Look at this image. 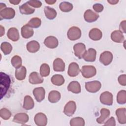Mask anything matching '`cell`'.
I'll list each match as a JSON object with an SVG mask.
<instances>
[{
  "label": "cell",
  "mask_w": 126,
  "mask_h": 126,
  "mask_svg": "<svg viewBox=\"0 0 126 126\" xmlns=\"http://www.w3.org/2000/svg\"><path fill=\"white\" fill-rule=\"evenodd\" d=\"M11 83L9 76L3 73L0 72V98L4 96L8 90Z\"/></svg>",
  "instance_id": "6da1fadb"
},
{
  "label": "cell",
  "mask_w": 126,
  "mask_h": 126,
  "mask_svg": "<svg viewBox=\"0 0 126 126\" xmlns=\"http://www.w3.org/2000/svg\"><path fill=\"white\" fill-rule=\"evenodd\" d=\"M82 76L86 78H90L94 77L96 73V70L93 65H84L80 70Z\"/></svg>",
  "instance_id": "7a4b0ae2"
},
{
  "label": "cell",
  "mask_w": 126,
  "mask_h": 126,
  "mask_svg": "<svg viewBox=\"0 0 126 126\" xmlns=\"http://www.w3.org/2000/svg\"><path fill=\"white\" fill-rule=\"evenodd\" d=\"M85 85L86 90L92 93L97 92L101 87V83L97 80L86 82Z\"/></svg>",
  "instance_id": "3957f363"
},
{
  "label": "cell",
  "mask_w": 126,
  "mask_h": 126,
  "mask_svg": "<svg viewBox=\"0 0 126 126\" xmlns=\"http://www.w3.org/2000/svg\"><path fill=\"white\" fill-rule=\"evenodd\" d=\"M68 39L70 40H76L80 38L81 36V30L75 26H73L69 28L67 33Z\"/></svg>",
  "instance_id": "277c9868"
},
{
  "label": "cell",
  "mask_w": 126,
  "mask_h": 126,
  "mask_svg": "<svg viewBox=\"0 0 126 126\" xmlns=\"http://www.w3.org/2000/svg\"><path fill=\"white\" fill-rule=\"evenodd\" d=\"M113 94L109 92H104L100 95V101L101 103L106 105H112L113 104Z\"/></svg>",
  "instance_id": "5b68a950"
},
{
  "label": "cell",
  "mask_w": 126,
  "mask_h": 126,
  "mask_svg": "<svg viewBox=\"0 0 126 126\" xmlns=\"http://www.w3.org/2000/svg\"><path fill=\"white\" fill-rule=\"evenodd\" d=\"M15 15V11L11 7H6L2 10L0 11V20L11 19L14 17Z\"/></svg>",
  "instance_id": "8992f818"
},
{
  "label": "cell",
  "mask_w": 126,
  "mask_h": 126,
  "mask_svg": "<svg viewBox=\"0 0 126 126\" xmlns=\"http://www.w3.org/2000/svg\"><path fill=\"white\" fill-rule=\"evenodd\" d=\"M113 58V54L111 52L108 51H104L100 54L99 61L104 65H108L112 62Z\"/></svg>",
  "instance_id": "52a82bcc"
},
{
  "label": "cell",
  "mask_w": 126,
  "mask_h": 126,
  "mask_svg": "<svg viewBox=\"0 0 126 126\" xmlns=\"http://www.w3.org/2000/svg\"><path fill=\"white\" fill-rule=\"evenodd\" d=\"M76 109V105L75 101L70 100L65 104L63 109V113L65 115L70 117L75 113Z\"/></svg>",
  "instance_id": "ba28073f"
},
{
  "label": "cell",
  "mask_w": 126,
  "mask_h": 126,
  "mask_svg": "<svg viewBox=\"0 0 126 126\" xmlns=\"http://www.w3.org/2000/svg\"><path fill=\"white\" fill-rule=\"evenodd\" d=\"M73 50L75 55L81 59L86 51V48L85 45L83 43H78L74 45Z\"/></svg>",
  "instance_id": "9c48e42d"
},
{
  "label": "cell",
  "mask_w": 126,
  "mask_h": 126,
  "mask_svg": "<svg viewBox=\"0 0 126 126\" xmlns=\"http://www.w3.org/2000/svg\"><path fill=\"white\" fill-rule=\"evenodd\" d=\"M34 121L38 126H45L47 124V118L45 114L39 112L35 115Z\"/></svg>",
  "instance_id": "30bf717a"
},
{
  "label": "cell",
  "mask_w": 126,
  "mask_h": 126,
  "mask_svg": "<svg viewBox=\"0 0 126 126\" xmlns=\"http://www.w3.org/2000/svg\"><path fill=\"white\" fill-rule=\"evenodd\" d=\"M96 51L94 48H89L83 56L82 58L86 62H93L96 59Z\"/></svg>",
  "instance_id": "8fae6325"
},
{
  "label": "cell",
  "mask_w": 126,
  "mask_h": 126,
  "mask_svg": "<svg viewBox=\"0 0 126 126\" xmlns=\"http://www.w3.org/2000/svg\"><path fill=\"white\" fill-rule=\"evenodd\" d=\"M84 17L86 22L92 23L96 21L99 17V15L91 9H88L85 12Z\"/></svg>",
  "instance_id": "7c38bea8"
},
{
  "label": "cell",
  "mask_w": 126,
  "mask_h": 126,
  "mask_svg": "<svg viewBox=\"0 0 126 126\" xmlns=\"http://www.w3.org/2000/svg\"><path fill=\"white\" fill-rule=\"evenodd\" d=\"M44 43L47 47L50 49H54L58 46L59 41L55 36H49L45 39Z\"/></svg>",
  "instance_id": "4fadbf2b"
},
{
  "label": "cell",
  "mask_w": 126,
  "mask_h": 126,
  "mask_svg": "<svg viewBox=\"0 0 126 126\" xmlns=\"http://www.w3.org/2000/svg\"><path fill=\"white\" fill-rule=\"evenodd\" d=\"M43 79L37 72H32L30 73L29 77V82L32 84H38L43 83Z\"/></svg>",
  "instance_id": "5bb4252c"
},
{
  "label": "cell",
  "mask_w": 126,
  "mask_h": 126,
  "mask_svg": "<svg viewBox=\"0 0 126 126\" xmlns=\"http://www.w3.org/2000/svg\"><path fill=\"white\" fill-rule=\"evenodd\" d=\"M33 94L37 101L40 102L45 98V91L43 87L35 88L33 90Z\"/></svg>",
  "instance_id": "9a60e30c"
},
{
  "label": "cell",
  "mask_w": 126,
  "mask_h": 126,
  "mask_svg": "<svg viewBox=\"0 0 126 126\" xmlns=\"http://www.w3.org/2000/svg\"><path fill=\"white\" fill-rule=\"evenodd\" d=\"M29 117L25 113H19L16 114L13 118V121L15 123L24 124L28 122Z\"/></svg>",
  "instance_id": "2e32d148"
},
{
  "label": "cell",
  "mask_w": 126,
  "mask_h": 126,
  "mask_svg": "<svg viewBox=\"0 0 126 126\" xmlns=\"http://www.w3.org/2000/svg\"><path fill=\"white\" fill-rule=\"evenodd\" d=\"M80 71L78 64L75 62H72L69 64L67 73L70 77H75L78 75Z\"/></svg>",
  "instance_id": "e0dca14e"
},
{
  "label": "cell",
  "mask_w": 126,
  "mask_h": 126,
  "mask_svg": "<svg viewBox=\"0 0 126 126\" xmlns=\"http://www.w3.org/2000/svg\"><path fill=\"white\" fill-rule=\"evenodd\" d=\"M116 115L118 122L121 124L126 123V109L125 108H119L116 111Z\"/></svg>",
  "instance_id": "ac0fdd59"
},
{
  "label": "cell",
  "mask_w": 126,
  "mask_h": 126,
  "mask_svg": "<svg viewBox=\"0 0 126 126\" xmlns=\"http://www.w3.org/2000/svg\"><path fill=\"white\" fill-rule=\"evenodd\" d=\"M53 69L57 72H62L64 70L65 63L62 59L58 58L54 61Z\"/></svg>",
  "instance_id": "d6986e66"
},
{
  "label": "cell",
  "mask_w": 126,
  "mask_h": 126,
  "mask_svg": "<svg viewBox=\"0 0 126 126\" xmlns=\"http://www.w3.org/2000/svg\"><path fill=\"white\" fill-rule=\"evenodd\" d=\"M7 37L13 41H17L19 39V31L16 28H10L7 32Z\"/></svg>",
  "instance_id": "ffe728a7"
},
{
  "label": "cell",
  "mask_w": 126,
  "mask_h": 126,
  "mask_svg": "<svg viewBox=\"0 0 126 126\" xmlns=\"http://www.w3.org/2000/svg\"><path fill=\"white\" fill-rule=\"evenodd\" d=\"M111 38L112 41L117 43H122L125 40V37L120 30L113 31L111 34Z\"/></svg>",
  "instance_id": "44dd1931"
},
{
  "label": "cell",
  "mask_w": 126,
  "mask_h": 126,
  "mask_svg": "<svg viewBox=\"0 0 126 126\" xmlns=\"http://www.w3.org/2000/svg\"><path fill=\"white\" fill-rule=\"evenodd\" d=\"M89 36L91 39L97 41L100 40L102 36L101 31L97 28H94L90 30L89 33Z\"/></svg>",
  "instance_id": "7402d4cb"
},
{
  "label": "cell",
  "mask_w": 126,
  "mask_h": 126,
  "mask_svg": "<svg viewBox=\"0 0 126 126\" xmlns=\"http://www.w3.org/2000/svg\"><path fill=\"white\" fill-rule=\"evenodd\" d=\"M33 30L32 28L29 27L27 24L23 26L21 28V35L24 38H29L33 35Z\"/></svg>",
  "instance_id": "603a6c76"
},
{
  "label": "cell",
  "mask_w": 126,
  "mask_h": 126,
  "mask_svg": "<svg viewBox=\"0 0 126 126\" xmlns=\"http://www.w3.org/2000/svg\"><path fill=\"white\" fill-rule=\"evenodd\" d=\"M100 116L96 119V122L98 124H102L104 123L105 121L109 117L110 112L109 109L103 108L100 110Z\"/></svg>",
  "instance_id": "cb8c5ba5"
},
{
  "label": "cell",
  "mask_w": 126,
  "mask_h": 126,
  "mask_svg": "<svg viewBox=\"0 0 126 126\" xmlns=\"http://www.w3.org/2000/svg\"><path fill=\"white\" fill-rule=\"evenodd\" d=\"M26 47L28 51L33 53L37 52L39 50L40 45L37 41L32 40L27 44Z\"/></svg>",
  "instance_id": "d4e9b609"
},
{
  "label": "cell",
  "mask_w": 126,
  "mask_h": 126,
  "mask_svg": "<svg viewBox=\"0 0 126 126\" xmlns=\"http://www.w3.org/2000/svg\"><path fill=\"white\" fill-rule=\"evenodd\" d=\"M67 89L69 92L74 94H79L81 92V86L79 83L76 81H71L67 86Z\"/></svg>",
  "instance_id": "484cf974"
},
{
  "label": "cell",
  "mask_w": 126,
  "mask_h": 126,
  "mask_svg": "<svg viewBox=\"0 0 126 126\" xmlns=\"http://www.w3.org/2000/svg\"><path fill=\"white\" fill-rule=\"evenodd\" d=\"M27 73V69L25 66H21L18 68H16L15 72L16 78L19 81H22L25 79Z\"/></svg>",
  "instance_id": "4316f807"
},
{
  "label": "cell",
  "mask_w": 126,
  "mask_h": 126,
  "mask_svg": "<svg viewBox=\"0 0 126 126\" xmlns=\"http://www.w3.org/2000/svg\"><path fill=\"white\" fill-rule=\"evenodd\" d=\"M19 10L21 14L26 15L32 14L35 11L34 9L31 7L27 2L19 6Z\"/></svg>",
  "instance_id": "83f0119b"
},
{
  "label": "cell",
  "mask_w": 126,
  "mask_h": 126,
  "mask_svg": "<svg viewBox=\"0 0 126 126\" xmlns=\"http://www.w3.org/2000/svg\"><path fill=\"white\" fill-rule=\"evenodd\" d=\"M34 102L32 97L30 95H26L24 97L23 107L26 110H31L34 107Z\"/></svg>",
  "instance_id": "f1b7e54d"
},
{
  "label": "cell",
  "mask_w": 126,
  "mask_h": 126,
  "mask_svg": "<svg viewBox=\"0 0 126 126\" xmlns=\"http://www.w3.org/2000/svg\"><path fill=\"white\" fill-rule=\"evenodd\" d=\"M61 98V94L57 91H51L48 95V100L51 103H57Z\"/></svg>",
  "instance_id": "f546056e"
},
{
  "label": "cell",
  "mask_w": 126,
  "mask_h": 126,
  "mask_svg": "<svg viewBox=\"0 0 126 126\" xmlns=\"http://www.w3.org/2000/svg\"><path fill=\"white\" fill-rule=\"evenodd\" d=\"M44 11L46 18L49 20L55 19L57 16V12L56 10L49 6H45Z\"/></svg>",
  "instance_id": "4dcf8cb0"
},
{
  "label": "cell",
  "mask_w": 126,
  "mask_h": 126,
  "mask_svg": "<svg viewBox=\"0 0 126 126\" xmlns=\"http://www.w3.org/2000/svg\"><path fill=\"white\" fill-rule=\"evenodd\" d=\"M51 81L53 84L56 86H61L63 85L64 83V79L61 74H55L53 75L51 79Z\"/></svg>",
  "instance_id": "1f68e13d"
},
{
  "label": "cell",
  "mask_w": 126,
  "mask_h": 126,
  "mask_svg": "<svg viewBox=\"0 0 126 126\" xmlns=\"http://www.w3.org/2000/svg\"><path fill=\"white\" fill-rule=\"evenodd\" d=\"M73 5L67 1L62 2L59 5L60 10L63 12H68L73 9Z\"/></svg>",
  "instance_id": "d6a6232c"
},
{
  "label": "cell",
  "mask_w": 126,
  "mask_h": 126,
  "mask_svg": "<svg viewBox=\"0 0 126 126\" xmlns=\"http://www.w3.org/2000/svg\"><path fill=\"white\" fill-rule=\"evenodd\" d=\"M0 49L4 55L9 54L12 50V46L7 42H3L0 45Z\"/></svg>",
  "instance_id": "836d02e7"
},
{
  "label": "cell",
  "mask_w": 126,
  "mask_h": 126,
  "mask_svg": "<svg viewBox=\"0 0 126 126\" xmlns=\"http://www.w3.org/2000/svg\"><path fill=\"white\" fill-rule=\"evenodd\" d=\"M70 125L71 126H84L85 121L82 117H75L70 120Z\"/></svg>",
  "instance_id": "e575fe53"
},
{
  "label": "cell",
  "mask_w": 126,
  "mask_h": 126,
  "mask_svg": "<svg viewBox=\"0 0 126 126\" xmlns=\"http://www.w3.org/2000/svg\"><path fill=\"white\" fill-rule=\"evenodd\" d=\"M41 24V19L38 17H34L32 18L27 25L32 28H38Z\"/></svg>",
  "instance_id": "d590c367"
},
{
  "label": "cell",
  "mask_w": 126,
  "mask_h": 126,
  "mask_svg": "<svg viewBox=\"0 0 126 126\" xmlns=\"http://www.w3.org/2000/svg\"><path fill=\"white\" fill-rule=\"evenodd\" d=\"M117 101L120 104H124L126 102V92L125 90H121L117 95Z\"/></svg>",
  "instance_id": "8d00e7d4"
},
{
  "label": "cell",
  "mask_w": 126,
  "mask_h": 126,
  "mask_svg": "<svg viewBox=\"0 0 126 126\" xmlns=\"http://www.w3.org/2000/svg\"><path fill=\"white\" fill-rule=\"evenodd\" d=\"M11 63L14 67H15V68H18L22 66V59L20 56L18 55H15L12 58L11 60Z\"/></svg>",
  "instance_id": "74e56055"
},
{
  "label": "cell",
  "mask_w": 126,
  "mask_h": 126,
  "mask_svg": "<svg viewBox=\"0 0 126 126\" xmlns=\"http://www.w3.org/2000/svg\"><path fill=\"white\" fill-rule=\"evenodd\" d=\"M50 72V69L49 65L47 63H43L40 67V74L42 77L48 76Z\"/></svg>",
  "instance_id": "f35d334b"
},
{
  "label": "cell",
  "mask_w": 126,
  "mask_h": 126,
  "mask_svg": "<svg viewBox=\"0 0 126 126\" xmlns=\"http://www.w3.org/2000/svg\"><path fill=\"white\" fill-rule=\"evenodd\" d=\"M0 117L5 120L9 119L11 116V113L10 111L6 108H2L0 110Z\"/></svg>",
  "instance_id": "ab89813d"
},
{
  "label": "cell",
  "mask_w": 126,
  "mask_h": 126,
  "mask_svg": "<svg viewBox=\"0 0 126 126\" xmlns=\"http://www.w3.org/2000/svg\"><path fill=\"white\" fill-rule=\"evenodd\" d=\"M28 4L32 7L34 8H39L41 6L42 3L39 0H31L27 1Z\"/></svg>",
  "instance_id": "60d3db41"
},
{
  "label": "cell",
  "mask_w": 126,
  "mask_h": 126,
  "mask_svg": "<svg viewBox=\"0 0 126 126\" xmlns=\"http://www.w3.org/2000/svg\"><path fill=\"white\" fill-rule=\"evenodd\" d=\"M93 8L96 12L99 13L103 11L104 7L102 4L100 3H95L93 5Z\"/></svg>",
  "instance_id": "b9f144b4"
},
{
  "label": "cell",
  "mask_w": 126,
  "mask_h": 126,
  "mask_svg": "<svg viewBox=\"0 0 126 126\" xmlns=\"http://www.w3.org/2000/svg\"><path fill=\"white\" fill-rule=\"evenodd\" d=\"M118 81L121 85L125 86L126 85V75L123 74L120 75L118 77Z\"/></svg>",
  "instance_id": "7bdbcfd3"
},
{
  "label": "cell",
  "mask_w": 126,
  "mask_h": 126,
  "mask_svg": "<svg viewBox=\"0 0 126 126\" xmlns=\"http://www.w3.org/2000/svg\"><path fill=\"white\" fill-rule=\"evenodd\" d=\"M104 125L108 126H115L116 125L115 118L113 117H111L107 121L105 122Z\"/></svg>",
  "instance_id": "ee69618b"
},
{
  "label": "cell",
  "mask_w": 126,
  "mask_h": 126,
  "mask_svg": "<svg viewBox=\"0 0 126 126\" xmlns=\"http://www.w3.org/2000/svg\"><path fill=\"white\" fill-rule=\"evenodd\" d=\"M120 31L123 33H126V21L124 20L122 21L119 26Z\"/></svg>",
  "instance_id": "f6af8a7d"
},
{
  "label": "cell",
  "mask_w": 126,
  "mask_h": 126,
  "mask_svg": "<svg viewBox=\"0 0 126 126\" xmlns=\"http://www.w3.org/2000/svg\"><path fill=\"white\" fill-rule=\"evenodd\" d=\"M0 36H2L5 33V30H4V28L2 25L0 26Z\"/></svg>",
  "instance_id": "bcb514c9"
},
{
  "label": "cell",
  "mask_w": 126,
  "mask_h": 126,
  "mask_svg": "<svg viewBox=\"0 0 126 126\" xmlns=\"http://www.w3.org/2000/svg\"><path fill=\"white\" fill-rule=\"evenodd\" d=\"M9 2H10V3H11V4H12L13 5H17L21 2V0H9Z\"/></svg>",
  "instance_id": "7dc6e473"
},
{
  "label": "cell",
  "mask_w": 126,
  "mask_h": 126,
  "mask_svg": "<svg viewBox=\"0 0 126 126\" xmlns=\"http://www.w3.org/2000/svg\"><path fill=\"white\" fill-rule=\"evenodd\" d=\"M107 1L111 4H117L119 0H107Z\"/></svg>",
  "instance_id": "c3c4849f"
},
{
  "label": "cell",
  "mask_w": 126,
  "mask_h": 126,
  "mask_svg": "<svg viewBox=\"0 0 126 126\" xmlns=\"http://www.w3.org/2000/svg\"><path fill=\"white\" fill-rule=\"evenodd\" d=\"M45 2L49 4H54L56 2V0H45Z\"/></svg>",
  "instance_id": "681fc988"
},
{
  "label": "cell",
  "mask_w": 126,
  "mask_h": 126,
  "mask_svg": "<svg viewBox=\"0 0 126 126\" xmlns=\"http://www.w3.org/2000/svg\"><path fill=\"white\" fill-rule=\"evenodd\" d=\"M5 8H6V5L5 4V3H0V11L2 10V9H4Z\"/></svg>",
  "instance_id": "f907efd6"
}]
</instances>
